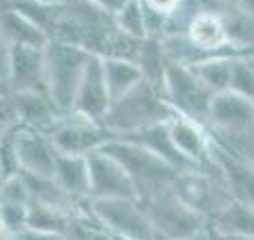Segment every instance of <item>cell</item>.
<instances>
[{"instance_id":"1","label":"cell","mask_w":254,"mask_h":240,"mask_svg":"<svg viewBox=\"0 0 254 240\" xmlns=\"http://www.w3.org/2000/svg\"><path fill=\"white\" fill-rule=\"evenodd\" d=\"M174 116L176 111L165 100L163 92L154 89L147 83H140L127 96L112 102V109L103 127L114 138H125V136L138 134V131H145L149 127L170 122Z\"/></svg>"},{"instance_id":"2","label":"cell","mask_w":254,"mask_h":240,"mask_svg":"<svg viewBox=\"0 0 254 240\" xmlns=\"http://www.w3.org/2000/svg\"><path fill=\"white\" fill-rule=\"evenodd\" d=\"M94 53L85 47L69 43H54L45 47V60H47V94L61 116H69L74 109V98L78 85L85 76L89 60Z\"/></svg>"},{"instance_id":"3","label":"cell","mask_w":254,"mask_h":240,"mask_svg":"<svg viewBox=\"0 0 254 240\" xmlns=\"http://www.w3.org/2000/svg\"><path fill=\"white\" fill-rule=\"evenodd\" d=\"M101 151L110 153L112 158H116V160L125 167V171L136 183L138 200L172 187V183H174L176 176H179V171L172 169L167 162H163L156 153H152L149 149L131 143V140L112 138L103 144Z\"/></svg>"},{"instance_id":"4","label":"cell","mask_w":254,"mask_h":240,"mask_svg":"<svg viewBox=\"0 0 254 240\" xmlns=\"http://www.w3.org/2000/svg\"><path fill=\"white\" fill-rule=\"evenodd\" d=\"M145 207L154 229L158 234V240H181L194 238L210 232V223L198 211H194L190 205H185L174 189L167 187L163 192L147 196L140 200Z\"/></svg>"},{"instance_id":"5","label":"cell","mask_w":254,"mask_h":240,"mask_svg":"<svg viewBox=\"0 0 254 240\" xmlns=\"http://www.w3.org/2000/svg\"><path fill=\"white\" fill-rule=\"evenodd\" d=\"M172 189L185 205H190L203 218H207V223H212L234 200L228 189V183L214 162L205 169H192L179 174L172 183Z\"/></svg>"},{"instance_id":"6","label":"cell","mask_w":254,"mask_h":240,"mask_svg":"<svg viewBox=\"0 0 254 240\" xmlns=\"http://www.w3.org/2000/svg\"><path fill=\"white\" fill-rule=\"evenodd\" d=\"M89 209L110 236L123 240H158L156 229L138 198L89 200Z\"/></svg>"},{"instance_id":"7","label":"cell","mask_w":254,"mask_h":240,"mask_svg":"<svg viewBox=\"0 0 254 240\" xmlns=\"http://www.w3.org/2000/svg\"><path fill=\"white\" fill-rule=\"evenodd\" d=\"M163 96L176 114L188 116V118L203 122V125L207 122V111H210V102L214 94L203 85V80L194 74L192 67L170 62Z\"/></svg>"},{"instance_id":"8","label":"cell","mask_w":254,"mask_h":240,"mask_svg":"<svg viewBox=\"0 0 254 240\" xmlns=\"http://www.w3.org/2000/svg\"><path fill=\"white\" fill-rule=\"evenodd\" d=\"M52 144L63 156H92L114 136L98 122L80 118L76 114L63 116L52 129L47 131Z\"/></svg>"},{"instance_id":"9","label":"cell","mask_w":254,"mask_h":240,"mask_svg":"<svg viewBox=\"0 0 254 240\" xmlns=\"http://www.w3.org/2000/svg\"><path fill=\"white\" fill-rule=\"evenodd\" d=\"M89 165V200H110V198H138V189L131 176L116 158L105 151H94L87 156Z\"/></svg>"},{"instance_id":"10","label":"cell","mask_w":254,"mask_h":240,"mask_svg":"<svg viewBox=\"0 0 254 240\" xmlns=\"http://www.w3.org/2000/svg\"><path fill=\"white\" fill-rule=\"evenodd\" d=\"M110 109H112V96L105 83V74H103V62L98 56H94L89 60L83 80L78 85L71 114L103 125L107 114H110Z\"/></svg>"},{"instance_id":"11","label":"cell","mask_w":254,"mask_h":240,"mask_svg":"<svg viewBox=\"0 0 254 240\" xmlns=\"http://www.w3.org/2000/svg\"><path fill=\"white\" fill-rule=\"evenodd\" d=\"M167 129H170V138L174 143V147L194 167L203 169V167L212 165L214 136H212V131L203 122H196L188 118V116L176 114L174 118L167 122Z\"/></svg>"},{"instance_id":"12","label":"cell","mask_w":254,"mask_h":240,"mask_svg":"<svg viewBox=\"0 0 254 240\" xmlns=\"http://www.w3.org/2000/svg\"><path fill=\"white\" fill-rule=\"evenodd\" d=\"M7 85L11 94H27V92L47 94V60H45V49L11 47Z\"/></svg>"},{"instance_id":"13","label":"cell","mask_w":254,"mask_h":240,"mask_svg":"<svg viewBox=\"0 0 254 240\" xmlns=\"http://www.w3.org/2000/svg\"><path fill=\"white\" fill-rule=\"evenodd\" d=\"M254 125V102L237 92L214 94L205 127L212 134H232Z\"/></svg>"},{"instance_id":"14","label":"cell","mask_w":254,"mask_h":240,"mask_svg":"<svg viewBox=\"0 0 254 240\" xmlns=\"http://www.w3.org/2000/svg\"><path fill=\"white\" fill-rule=\"evenodd\" d=\"M16 153H18V162H20L22 174L52 176L54 178L56 162H58V151L52 144L47 134L27 129V127H18L16 129Z\"/></svg>"},{"instance_id":"15","label":"cell","mask_w":254,"mask_h":240,"mask_svg":"<svg viewBox=\"0 0 254 240\" xmlns=\"http://www.w3.org/2000/svg\"><path fill=\"white\" fill-rule=\"evenodd\" d=\"M185 36L196 49H201L205 56H248L232 47L225 27V18L219 11H198L192 18Z\"/></svg>"},{"instance_id":"16","label":"cell","mask_w":254,"mask_h":240,"mask_svg":"<svg viewBox=\"0 0 254 240\" xmlns=\"http://www.w3.org/2000/svg\"><path fill=\"white\" fill-rule=\"evenodd\" d=\"M212 162L219 167L234 200L254 207V165L230 153L216 140H214V149H212Z\"/></svg>"},{"instance_id":"17","label":"cell","mask_w":254,"mask_h":240,"mask_svg":"<svg viewBox=\"0 0 254 240\" xmlns=\"http://www.w3.org/2000/svg\"><path fill=\"white\" fill-rule=\"evenodd\" d=\"M11 96H13V102H16L20 127L47 134V131L63 118L61 111L56 109V105H54L52 98H49V94H45V92L11 94Z\"/></svg>"},{"instance_id":"18","label":"cell","mask_w":254,"mask_h":240,"mask_svg":"<svg viewBox=\"0 0 254 240\" xmlns=\"http://www.w3.org/2000/svg\"><path fill=\"white\" fill-rule=\"evenodd\" d=\"M0 34L11 47L45 49L49 45V36L36 22L4 2H0Z\"/></svg>"},{"instance_id":"19","label":"cell","mask_w":254,"mask_h":240,"mask_svg":"<svg viewBox=\"0 0 254 240\" xmlns=\"http://www.w3.org/2000/svg\"><path fill=\"white\" fill-rule=\"evenodd\" d=\"M125 140H131V143H136V144H140V147L149 149V151L156 153V156L161 158L163 162H167V165H170L172 169H176L179 174H183V171L198 169V167H194L192 162L188 160V158L181 156V151L174 147V143H172V138H170L167 122H163V125H156V127H149V129L138 131V134L125 136ZM203 169H205V167H203Z\"/></svg>"},{"instance_id":"20","label":"cell","mask_w":254,"mask_h":240,"mask_svg":"<svg viewBox=\"0 0 254 240\" xmlns=\"http://www.w3.org/2000/svg\"><path fill=\"white\" fill-rule=\"evenodd\" d=\"M210 232L223 240H250L254 238V207L232 200L214 220Z\"/></svg>"},{"instance_id":"21","label":"cell","mask_w":254,"mask_h":240,"mask_svg":"<svg viewBox=\"0 0 254 240\" xmlns=\"http://www.w3.org/2000/svg\"><path fill=\"white\" fill-rule=\"evenodd\" d=\"M54 180L71 200L89 202V165L85 156H63L58 153Z\"/></svg>"},{"instance_id":"22","label":"cell","mask_w":254,"mask_h":240,"mask_svg":"<svg viewBox=\"0 0 254 240\" xmlns=\"http://www.w3.org/2000/svg\"><path fill=\"white\" fill-rule=\"evenodd\" d=\"M134 62L138 65L145 83L152 85L158 92H163V87H165V74H167V67H170V58H167V53H165L163 38L140 40Z\"/></svg>"},{"instance_id":"23","label":"cell","mask_w":254,"mask_h":240,"mask_svg":"<svg viewBox=\"0 0 254 240\" xmlns=\"http://www.w3.org/2000/svg\"><path fill=\"white\" fill-rule=\"evenodd\" d=\"M101 62H103V74H105V83H107V89H110L112 102L127 96L131 89H136L140 83H145L138 65L131 58L107 56V58H101Z\"/></svg>"},{"instance_id":"24","label":"cell","mask_w":254,"mask_h":240,"mask_svg":"<svg viewBox=\"0 0 254 240\" xmlns=\"http://www.w3.org/2000/svg\"><path fill=\"white\" fill-rule=\"evenodd\" d=\"M239 56H214L207 60L198 62L192 67V71L203 80L212 94L230 92L232 87V76H234V60Z\"/></svg>"},{"instance_id":"25","label":"cell","mask_w":254,"mask_h":240,"mask_svg":"<svg viewBox=\"0 0 254 240\" xmlns=\"http://www.w3.org/2000/svg\"><path fill=\"white\" fill-rule=\"evenodd\" d=\"M22 176H25L31 202L45 205V207H54V209L69 211V207L74 200L63 192V187L52 178V176H34V174H22Z\"/></svg>"},{"instance_id":"26","label":"cell","mask_w":254,"mask_h":240,"mask_svg":"<svg viewBox=\"0 0 254 240\" xmlns=\"http://www.w3.org/2000/svg\"><path fill=\"white\" fill-rule=\"evenodd\" d=\"M114 25L119 31L134 40H145L147 38V27H145V7L143 0H129L123 9L114 16Z\"/></svg>"},{"instance_id":"27","label":"cell","mask_w":254,"mask_h":240,"mask_svg":"<svg viewBox=\"0 0 254 240\" xmlns=\"http://www.w3.org/2000/svg\"><path fill=\"white\" fill-rule=\"evenodd\" d=\"M67 218H69V216H67V211H63V209H54V207L29 202V227L31 229L65 236Z\"/></svg>"},{"instance_id":"28","label":"cell","mask_w":254,"mask_h":240,"mask_svg":"<svg viewBox=\"0 0 254 240\" xmlns=\"http://www.w3.org/2000/svg\"><path fill=\"white\" fill-rule=\"evenodd\" d=\"M214 140L230 153L237 158L254 165V125L241 131H232V134H212Z\"/></svg>"},{"instance_id":"29","label":"cell","mask_w":254,"mask_h":240,"mask_svg":"<svg viewBox=\"0 0 254 240\" xmlns=\"http://www.w3.org/2000/svg\"><path fill=\"white\" fill-rule=\"evenodd\" d=\"M0 223L9 236L25 232L29 227V205L25 202H0Z\"/></svg>"},{"instance_id":"30","label":"cell","mask_w":254,"mask_h":240,"mask_svg":"<svg viewBox=\"0 0 254 240\" xmlns=\"http://www.w3.org/2000/svg\"><path fill=\"white\" fill-rule=\"evenodd\" d=\"M0 202H25V205H29L31 198L25 183V176L16 174L4 180L2 187H0Z\"/></svg>"},{"instance_id":"31","label":"cell","mask_w":254,"mask_h":240,"mask_svg":"<svg viewBox=\"0 0 254 240\" xmlns=\"http://www.w3.org/2000/svg\"><path fill=\"white\" fill-rule=\"evenodd\" d=\"M16 127H20L16 102H13L11 94H4V96H0V136H7Z\"/></svg>"},{"instance_id":"32","label":"cell","mask_w":254,"mask_h":240,"mask_svg":"<svg viewBox=\"0 0 254 240\" xmlns=\"http://www.w3.org/2000/svg\"><path fill=\"white\" fill-rule=\"evenodd\" d=\"M143 4H147L149 9H154V11H158V13L170 18L172 13H176L181 9L183 0H143Z\"/></svg>"},{"instance_id":"33","label":"cell","mask_w":254,"mask_h":240,"mask_svg":"<svg viewBox=\"0 0 254 240\" xmlns=\"http://www.w3.org/2000/svg\"><path fill=\"white\" fill-rule=\"evenodd\" d=\"M9 60H11V45L0 34V83H7L9 78Z\"/></svg>"},{"instance_id":"34","label":"cell","mask_w":254,"mask_h":240,"mask_svg":"<svg viewBox=\"0 0 254 240\" xmlns=\"http://www.w3.org/2000/svg\"><path fill=\"white\" fill-rule=\"evenodd\" d=\"M11 240H63V236L58 234H47V232H38V229H31L27 227L25 232L16 234Z\"/></svg>"},{"instance_id":"35","label":"cell","mask_w":254,"mask_h":240,"mask_svg":"<svg viewBox=\"0 0 254 240\" xmlns=\"http://www.w3.org/2000/svg\"><path fill=\"white\" fill-rule=\"evenodd\" d=\"M92 4H96L101 11H105V13H110V16H116V13L121 11V9L125 7L129 0H89Z\"/></svg>"},{"instance_id":"36","label":"cell","mask_w":254,"mask_h":240,"mask_svg":"<svg viewBox=\"0 0 254 240\" xmlns=\"http://www.w3.org/2000/svg\"><path fill=\"white\" fill-rule=\"evenodd\" d=\"M237 7L241 9V11L246 13V16H250L252 20H254V0H239Z\"/></svg>"},{"instance_id":"37","label":"cell","mask_w":254,"mask_h":240,"mask_svg":"<svg viewBox=\"0 0 254 240\" xmlns=\"http://www.w3.org/2000/svg\"><path fill=\"white\" fill-rule=\"evenodd\" d=\"M36 2H43V4H71V2H78V0H36Z\"/></svg>"},{"instance_id":"38","label":"cell","mask_w":254,"mask_h":240,"mask_svg":"<svg viewBox=\"0 0 254 240\" xmlns=\"http://www.w3.org/2000/svg\"><path fill=\"white\" fill-rule=\"evenodd\" d=\"M181 240H212V232L201 234V236H194V238H181Z\"/></svg>"},{"instance_id":"39","label":"cell","mask_w":254,"mask_h":240,"mask_svg":"<svg viewBox=\"0 0 254 240\" xmlns=\"http://www.w3.org/2000/svg\"><path fill=\"white\" fill-rule=\"evenodd\" d=\"M219 4H223V7H237L239 0H216Z\"/></svg>"},{"instance_id":"40","label":"cell","mask_w":254,"mask_h":240,"mask_svg":"<svg viewBox=\"0 0 254 240\" xmlns=\"http://www.w3.org/2000/svg\"><path fill=\"white\" fill-rule=\"evenodd\" d=\"M0 240H11V236L7 234V229L2 227V223H0Z\"/></svg>"},{"instance_id":"41","label":"cell","mask_w":254,"mask_h":240,"mask_svg":"<svg viewBox=\"0 0 254 240\" xmlns=\"http://www.w3.org/2000/svg\"><path fill=\"white\" fill-rule=\"evenodd\" d=\"M212 240H221V238H219V236H214V234H212Z\"/></svg>"},{"instance_id":"42","label":"cell","mask_w":254,"mask_h":240,"mask_svg":"<svg viewBox=\"0 0 254 240\" xmlns=\"http://www.w3.org/2000/svg\"><path fill=\"white\" fill-rule=\"evenodd\" d=\"M107 240H114V236H110V238H107Z\"/></svg>"},{"instance_id":"43","label":"cell","mask_w":254,"mask_h":240,"mask_svg":"<svg viewBox=\"0 0 254 240\" xmlns=\"http://www.w3.org/2000/svg\"><path fill=\"white\" fill-rule=\"evenodd\" d=\"M0 143H2V136H0Z\"/></svg>"},{"instance_id":"44","label":"cell","mask_w":254,"mask_h":240,"mask_svg":"<svg viewBox=\"0 0 254 240\" xmlns=\"http://www.w3.org/2000/svg\"><path fill=\"white\" fill-rule=\"evenodd\" d=\"M221 240H223V238H221ZM250 240H254V238H250Z\"/></svg>"}]
</instances>
